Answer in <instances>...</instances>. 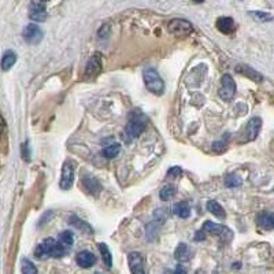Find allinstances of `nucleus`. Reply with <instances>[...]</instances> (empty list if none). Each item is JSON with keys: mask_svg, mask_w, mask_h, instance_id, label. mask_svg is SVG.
Listing matches in <instances>:
<instances>
[{"mask_svg": "<svg viewBox=\"0 0 274 274\" xmlns=\"http://www.w3.org/2000/svg\"><path fill=\"white\" fill-rule=\"evenodd\" d=\"M69 222H70V225H73L74 228H77L78 231L84 232V233H92V228H91L84 219H81L79 216L72 215L70 216V221H69Z\"/></svg>", "mask_w": 274, "mask_h": 274, "instance_id": "19", "label": "nucleus"}, {"mask_svg": "<svg viewBox=\"0 0 274 274\" xmlns=\"http://www.w3.org/2000/svg\"><path fill=\"white\" fill-rule=\"evenodd\" d=\"M216 29L224 35H231L232 32L235 30V21L232 20L231 17H221L216 21Z\"/></svg>", "mask_w": 274, "mask_h": 274, "instance_id": "15", "label": "nucleus"}, {"mask_svg": "<svg viewBox=\"0 0 274 274\" xmlns=\"http://www.w3.org/2000/svg\"><path fill=\"white\" fill-rule=\"evenodd\" d=\"M15 62H17V54H15L14 51L8 50L3 54V58H1L0 66H1V69H3L4 72H7V70H10V69L15 65Z\"/></svg>", "mask_w": 274, "mask_h": 274, "instance_id": "18", "label": "nucleus"}, {"mask_svg": "<svg viewBox=\"0 0 274 274\" xmlns=\"http://www.w3.org/2000/svg\"><path fill=\"white\" fill-rule=\"evenodd\" d=\"M99 250H100L101 259L104 262V265L107 267L113 266V256H111V253H110L107 245L104 244V243H100V244H99Z\"/></svg>", "mask_w": 274, "mask_h": 274, "instance_id": "24", "label": "nucleus"}, {"mask_svg": "<svg viewBox=\"0 0 274 274\" xmlns=\"http://www.w3.org/2000/svg\"><path fill=\"white\" fill-rule=\"evenodd\" d=\"M119 151H121V144H119V143H111V144L107 145V147H104L103 155H104L106 158L113 159L118 157Z\"/></svg>", "mask_w": 274, "mask_h": 274, "instance_id": "22", "label": "nucleus"}, {"mask_svg": "<svg viewBox=\"0 0 274 274\" xmlns=\"http://www.w3.org/2000/svg\"><path fill=\"white\" fill-rule=\"evenodd\" d=\"M235 94H236V82L229 74H225L221 78V88L218 91V95L224 101H229L233 99Z\"/></svg>", "mask_w": 274, "mask_h": 274, "instance_id": "3", "label": "nucleus"}, {"mask_svg": "<svg viewBox=\"0 0 274 274\" xmlns=\"http://www.w3.org/2000/svg\"><path fill=\"white\" fill-rule=\"evenodd\" d=\"M130 270L135 274H144V258L140 253H130L128 255Z\"/></svg>", "mask_w": 274, "mask_h": 274, "instance_id": "10", "label": "nucleus"}, {"mask_svg": "<svg viewBox=\"0 0 274 274\" xmlns=\"http://www.w3.org/2000/svg\"><path fill=\"white\" fill-rule=\"evenodd\" d=\"M174 256H176V259L178 260V262H185V260L189 259V248H188V245L185 244H180L177 248H176V253H174Z\"/></svg>", "mask_w": 274, "mask_h": 274, "instance_id": "23", "label": "nucleus"}, {"mask_svg": "<svg viewBox=\"0 0 274 274\" xmlns=\"http://www.w3.org/2000/svg\"><path fill=\"white\" fill-rule=\"evenodd\" d=\"M41 1H48V0H41Z\"/></svg>", "mask_w": 274, "mask_h": 274, "instance_id": "37", "label": "nucleus"}, {"mask_svg": "<svg viewBox=\"0 0 274 274\" xmlns=\"http://www.w3.org/2000/svg\"><path fill=\"white\" fill-rule=\"evenodd\" d=\"M203 231L209 232V233L215 235V236H225V235H228L229 237H232V232L229 231V228H226L224 225L214 224L211 221H207V222L203 224Z\"/></svg>", "mask_w": 274, "mask_h": 274, "instance_id": "12", "label": "nucleus"}, {"mask_svg": "<svg viewBox=\"0 0 274 274\" xmlns=\"http://www.w3.org/2000/svg\"><path fill=\"white\" fill-rule=\"evenodd\" d=\"M22 150V157L25 158V160H29L30 157H29V143L28 141H25L21 147Z\"/></svg>", "mask_w": 274, "mask_h": 274, "instance_id": "31", "label": "nucleus"}, {"mask_svg": "<svg viewBox=\"0 0 274 274\" xmlns=\"http://www.w3.org/2000/svg\"><path fill=\"white\" fill-rule=\"evenodd\" d=\"M176 195V188L173 187V185H167V187H165L160 192H159V196H160V199L162 200H165V202H167V200H170L173 196Z\"/></svg>", "mask_w": 274, "mask_h": 274, "instance_id": "26", "label": "nucleus"}, {"mask_svg": "<svg viewBox=\"0 0 274 274\" xmlns=\"http://www.w3.org/2000/svg\"><path fill=\"white\" fill-rule=\"evenodd\" d=\"M194 1H196V3H202L203 0H194Z\"/></svg>", "mask_w": 274, "mask_h": 274, "instance_id": "36", "label": "nucleus"}, {"mask_svg": "<svg viewBox=\"0 0 274 274\" xmlns=\"http://www.w3.org/2000/svg\"><path fill=\"white\" fill-rule=\"evenodd\" d=\"M181 167L178 166H174L172 169H169V172H167V177H178L181 174Z\"/></svg>", "mask_w": 274, "mask_h": 274, "instance_id": "32", "label": "nucleus"}, {"mask_svg": "<svg viewBox=\"0 0 274 274\" xmlns=\"http://www.w3.org/2000/svg\"><path fill=\"white\" fill-rule=\"evenodd\" d=\"M58 243H60L62 245H65V247H72L73 243H74V237H73L72 232L70 231L62 232V233L59 235Z\"/></svg>", "mask_w": 274, "mask_h": 274, "instance_id": "25", "label": "nucleus"}, {"mask_svg": "<svg viewBox=\"0 0 274 274\" xmlns=\"http://www.w3.org/2000/svg\"><path fill=\"white\" fill-rule=\"evenodd\" d=\"M250 14L253 15L255 20H258L259 22H269L273 20V17L272 14H269V13H262V11H251Z\"/></svg>", "mask_w": 274, "mask_h": 274, "instance_id": "30", "label": "nucleus"}, {"mask_svg": "<svg viewBox=\"0 0 274 274\" xmlns=\"http://www.w3.org/2000/svg\"><path fill=\"white\" fill-rule=\"evenodd\" d=\"M207 210H209L211 214H214V215L221 218V219H224L225 216H226V213H225V210L222 209V206H221L219 203H216L215 200H210V202H207Z\"/></svg>", "mask_w": 274, "mask_h": 274, "instance_id": "20", "label": "nucleus"}, {"mask_svg": "<svg viewBox=\"0 0 274 274\" xmlns=\"http://www.w3.org/2000/svg\"><path fill=\"white\" fill-rule=\"evenodd\" d=\"M57 244V241L52 237H48L44 240L43 243L37 245L36 248V256L39 259H44V258H48V256H52V250Z\"/></svg>", "mask_w": 274, "mask_h": 274, "instance_id": "9", "label": "nucleus"}, {"mask_svg": "<svg viewBox=\"0 0 274 274\" xmlns=\"http://www.w3.org/2000/svg\"><path fill=\"white\" fill-rule=\"evenodd\" d=\"M101 72V54L95 52L89 58L85 67V77H95Z\"/></svg>", "mask_w": 274, "mask_h": 274, "instance_id": "7", "label": "nucleus"}, {"mask_svg": "<svg viewBox=\"0 0 274 274\" xmlns=\"http://www.w3.org/2000/svg\"><path fill=\"white\" fill-rule=\"evenodd\" d=\"M144 77V84L147 89L152 92L154 95H162L165 92V81L159 76V73L152 69V67H147L143 73Z\"/></svg>", "mask_w": 274, "mask_h": 274, "instance_id": "1", "label": "nucleus"}, {"mask_svg": "<svg viewBox=\"0 0 274 274\" xmlns=\"http://www.w3.org/2000/svg\"><path fill=\"white\" fill-rule=\"evenodd\" d=\"M145 126H147V117L137 113L135 116H132L130 121L126 125V128H125L126 136L129 138H136V137H138L143 133Z\"/></svg>", "mask_w": 274, "mask_h": 274, "instance_id": "2", "label": "nucleus"}, {"mask_svg": "<svg viewBox=\"0 0 274 274\" xmlns=\"http://www.w3.org/2000/svg\"><path fill=\"white\" fill-rule=\"evenodd\" d=\"M4 128H6V125H4V121H3V118L0 117V137H1L3 132H4Z\"/></svg>", "mask_w": 274, "mask_h": 274, "instance_id": "34", "label": "nucleus"}, {"mask_svg": "<svg viewBox=\"0 0 274 274\" xmlns=\"http://www.w3.org/2000/svg\"><path fill=\"white\" fill-rule=\"evenodd\" d=\"M174 214L180 218H188L191 215V207L187 202H180L174 206Z\"/></svg>", "mask_w": 274, "mask_h": 274, "instance_id": "21", "label": "nucleus"}, {"mask_svg": "<svg viewBox=\"0 0 274 274\" xmlns=\"http://www.w3.org/2000/svg\"><path fill=\"white\" fill-rule=\"evenodd\" d=\"M82 185L85 187V189L91 195L98 196L101 192V184L92 174H87L82 177Z\"/></svg>", "mask_w": 274, "mask_h": 274, "instance_id": "11", "label": "nucleus"}, {"mask_svg": "<svg viewBox=\"0 0 274 274\" xmlns=\"http://www.w3.org/2000/svg\"><path fill=\"white\" fill-rule=\"evenodd\" d=\"M167 30L176 37H187L188 35L192 33L194 26L191 25V22L185 21V20H173V21L169 22Z\"/></svg>", "mask_w": 274, "mask_h": 274, "instance_id": "4", "label": "nucleus"}, {"mask_svg": "<svg viewBox=\"0 0 274 274\" xmlns=\"http://www.w3.org/2000/svg\"><path fill=\"white\" fill-rule=\"evenodd\" d=\"M76 260H77L79 266L88 269V267H92L96 263V256L91 251H81V253L77 254Z\"/></svg>", "mask_w": 274, "mask_h": 274, "instance_id": "14", "label": "nucleus"}, {"mask_svg": "<svg viewBox=\"0 0 274 274\" xmlns=\"http://www.w3.org/2000/svg\"><path fill=\"white\" fill-rule=\"evenodd\" d=\"M29 18L35 22H44L47 18V10L43 3L33 1L29 6Z\"/></svg>", "mask_w": 274, "mask_h": 274, "instance_id": "8", "label": "nucleus"}, {"mask_svg": "<svg viewBox=\"0 0 274 274\" xmlns=\"http://www.w3.org/2000/svg\"><path fill=\"white\" fill-rule=\"evenodd\" d=\"M256 222L259 225V228H263L266 231H272L274 228V215L272 213L263 211V213H260L259 215H258Z\"/></svg>", "mask_w": 274, "mask_h": 274, "instance_id": "16", "label": "nucleus"}, {"mask_svg": "<svg viewBox=\"0 0 274 274\" xmlns=\"http://www.w3.org/2000/svg\"><path fill=\"white\" fill-rule=\"evenodd\" d=\"M228 137H229V135H225L224 140L215 141V143L213 144V151L218 152V154L226 151V150H228Z\"/></svg>", "mask_w": 274, "mask_h": 274, "instance_id": "28", "label": "nucleus"}, {"mask_svg": "<svg viewBox=\"0 0 274 274\" xmlns=\"http://www.w3.org/2000/svg\"><path fill=\"white\" fill-rule=\"evenodd\" d=\"M236 72L241 73L243 76L248 77L250 79H254V81H256V82H260V81L263 79V76H262L260 73L255 72L254 69H251L250 66L247 65H238L237 67H236Z\"/></svg>", "mask_w": 274, "mask_h": 274, "instance_id": "17", "label": "nucleus"}, {"mask_svg": "<svg viewBox=\"0 0 274 274\" xmlns=\"http://www.w3.org/2000/svg\"><path fill=\"white\" fill-rule=\"evenodd\" d=\"M73 182H74V165H73L72 160H66L62 166L59 187L63 191H69L73 187Z\"/></svg>", "mask_w": 274, "mask_h": 274, "instance_id": "6", "label": "nucleus"}, {"mask_svg": "<svg viewBox=\"0 0 274 274\" xmlns=\"http://www.w3.org/2000/svg\"><path fill=\"white\" fill-rule=\"evenodd\" d=\"M21 269H22V273H25V274H36L37 273V269L35 267V265H33L29 259H26V258H23V259L21 260Z\"/></svg>", "mask_w": 274, "mask_h": 274, "instance_id": "27", "label": "nucleus"}, {"mask_svg": "<svg viewBox=\"0 0 274 274\" xmlns=\"http://www.w3.org/2000/svg\"><path fill=\"white\" fill-rule=\"evenodd\" d=\"M206 238V236H204V231H199L195 235V240H197V241H203Z\"/></svg>", "mask_w": 274, "mask_h": 274, "instance_id": "33", "label": "nucleus"}, {"mask_svg": "<svg viewBox=\"0 0 274 274\" xmlns=\"http://www.w3.org/2000/svg\"><path fill=\"white\" fill-rule=\"evenodd\" d=\"M176 273H185V269H182V267H178V269H176Z\"/></svg>", "mask_w": 274, "mask_h": 274, "instance_id": "35", "label": "nucleus"}, {"mask_svg": "<svg viewBox=\"0 0 274 274\" xmlns=\"http://www.w3.org/2000/svg\"><path fill=\"white\" fill-rule=\"evenodd\" d=\"M260 128H262V119L259 117H255L251 118L248 123H247V128H245V133H247V140H255L258 133H259Z\"/></svg>", "mask_w": 274, "mask_h": 274, "instance_id": "13", "label": "nucleus"}, {"mask_svg": "<svg viewBox=\"0 0 274 274\" xmlns=\"http://www.w3.org/2000/svg\"><path fill=\"white\" fill-rule=\"evenodd\" d=\"M22 37H23V40L26 41L28 44L30 45H36V44L41 43V40H43L44 37V33L43 30L40 29V26L36 25V23H29L23 32H22Z\"/></svg>", "mask_w": 274, "mask_h": 274, "instance_id": "5", "label": "nucleus"}, {"mask_svg": "<svg viewBox=\"0 0 274 274\" xmlns=\"http://www.w3.org/2000/svg\"><path fill=\"white\" fill-rule=\"evenodd\" d=\"M225 185L228 188H237L241 185V178L236 174H229L225 180Z\"/></svg>", "mask_w": 274, "mask_h": 274, "instance_id": "29", "label": "nucleus"}]
</instances>
